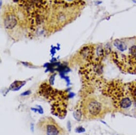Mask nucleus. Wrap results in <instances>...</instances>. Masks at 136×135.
Segmentation results:
<instances>
[{
  "label": "nucleus",
  "mask_w": 136,
  "mask_h": 135,
  "mask_svg": "<svg viewBox=\"0 0 136 135\" xmlns=\"http://www.w3.org/2000/svg\"><path fill=\"white\" fill-rule=\"evenodd\" d=\"M9 11L5 12L4 16V25L8 30H12L17 26L18 19L12 8H10Z\"/></svg>",
  "instance_id": "39448f33"
},
{
  "label": "nucleus",
  "mask_w": 136,
  "mask_h": 135,
  "mask_svg": "<svg viewBox=\"0 0 136 135\" xmlns=\"http://www.w3.org/2000/svg\"><path fill=\"white\" fill-rule=\"evenodd\" d=\"M103 93L111 99L114 106L119 110L128 109L133 103L128 86L119 80H113L106 84Z\"/></svg>",
  "instance_id": "f257e3e1"
},
{
  "label": "nucleus",
  "mask_w": 136,
  "mask_h": 135,
  "mask_svg": "<svg viewBox=\"0 0 136 135\" xmlns=\"http://www.w3.org/2000/svg\"><path fill=\"white\" fill-rule=\"evenodd\" d=\"M128 86L131 95L133 102L134 103L135 106H136V81L130 83L128 85Z\"/></svg>",
  "instance_id": "423d86ee"
},
{
  "label": "nucleus",
  "mask_w": 136,
  "mask_h": 135,
  "mask_svg": "<svg viewBox=\"0 0 136 135\" xmlns=\"http://www.w3.org/2000/svg\"><path fill=\"white\" fill-rule=\"evenodd\" d=\"M25 83V82L24 81H15L13 82L12 84H11V85L10 88H11V89L12 90L18 89L20 87L23 86Z\"/></svg>",
  "instance_id": "6e6552de"
},
{
  "label": "nucleus",
  "mask_w": 136,
  "mask_h": 135,
  "mask_svg": "<svg viewBox=\"0 0 136 135\" xmlns=\"http://www.w3.org/2000/svg\"><path fill=\"white\" fill-rule=\"evenodd\" d=\"M39 93L49 101L51 110L54 114L60 117H64L66 114V100L67 93L53 88L48 83L41 85Z\"/></svg>",
  "instance_id": "f03ea898"
},
{
  "label": "nucleus",
  "mask_w": 136,
  "mask_h": 135,
  "mask_svg": "<svg viewBox=\"0 0 136 135\" xmlns=\"http://www.w3.org/2000/svg\"><path fill=\"white\" fill-rule=\"evenodd\" d=\"M76 132H77V133H82V132H83L85 131V129H84V128H83L82 127H78L76 129Z\"/></svg>",
  "instance_id": "1a4fd4ad"
},
{
  "label": "nucleus",
  "mask_w": 136,
  "mask_h": 135,
  "mask_svg": "<svg viewBox=\"0 0 136 135\" xmlns=\"http://www.w3.org/2000/svg\"><path fill=\"white\" fill-rule=\"evenodd\" d=\"M81 112L87 119H95L101 117L104 112L102 103L96 98L86 97L81 104Z\"/></svg>",
  "instance_id": "7ed1b4c3"
},
{
  "label": "nucleus",
  "mask_w": 136,
  "mask_h": 135,
  "mask_svg": "<svg viewBox=\"0 0 136 135\" xmlns=\"http://www.w3.org/2000/svg\"><path fill=\"white\" fill-rule=\"evenodd\" d=\"M114 45L115 46L117 49L119 51L123 52L127 49V45L123 42H122L120 40H115L114 42Z\"/></svg>",
  "instance_id": "0eeeda50"
},
{
  "label": "nucleus",
  "mask_w": 136,
  "mask_h": 135,
  "mask_svg": "<svg viewBox=\"0 0 136 135\" xmlns=\"http://www.w3.org/2000/svg\"><path fill=\"white\" fill-rule=\"evenodd\" d=\"M39 128L46 135H62L64 130L51 118H45L41 120Z\"/></svg>",
  "instance_id": "20e7f679"
}]
</instances>
